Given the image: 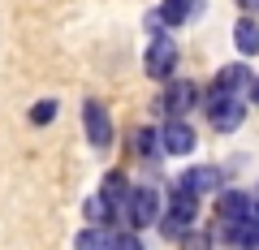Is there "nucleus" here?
<instances>
[{
    "label": "nucleus",
    "instance_id": "1",
    "mask_svg": "<svg viewBox=\"0 0 259 250\" xmlns=\"http://www.w3.org/2000/svg\"><path fill=\"white\" fill-rule=\"evenodd\" d=\"M160 216H164V194H160L156 185H134V190H130V203H125V224H130V233L156 229Z\"/></svg>",
    "mask_w": 259,
    "mask_h": 250
},
{
    "label": "nucleus",
    "instance_id": "2",
    "mask_svg": "<svg viewBox=\"0 0 259 250\" xmlns=\"http://www.w3.org/2000/svg\"><path fill=\"white\" fill-rule=\"evenodd\" d=\"M207 121L216 134H238L246 121V99H229V95H212L207 91Z\"/></svg>",
    "mask_w": 259,
    "mask_h": 250
},
{
    "label": "nucleus",
    "instance_id": "3",
    "mask_svg": "<svg viewBox=\"0 0 259 250\" xmlns=\"http://www.w3.org/2000/svg\"><path fill=\"white\" fill-rule=\"evenodd\" d=\"M199 104V86L190 82V78H182V82H168L164 91L156 95V108L164 112L168 121H186V112Z\"/></svg>",
    "mask_w": 259,
    "mask_h": 250
},
{
    "label": "nucleus",
    "instance_id": "4",
    "mask_svg": "<svg viewBox=\"0 0 259 250\" xmlns=\"http://www.w3.org/2000/svg\"><path fill=\"white\" fill-rule=\"evenodd\" d=\"M143 69H147V78H156V82H168L177 69V43L168 35L160 39H147V56H143Z\"/></svg>",
    "mask_w": 259,
    "mask_h": 250
},
{
    "label": "nucleus",
    "instance_id": "5",
    "mask_svg": "<svg viewBox=\"0 0 259 250\" xmlns=\"http://www.w3.org/2000/svg\"><path fill=\"white\" fill-rule=\"evenodd\" d=\"M177 185H182V190H190L194 198H203V194H221V185H225V168H221V164H194V168H182Z\"/></svg>",
    "mask_w": 259,
    "mask_h": 250
},
{
    "label": "nucleus",
    "instance_id": "6",
    "mask_svg": "<svg viewBox=\"0 0 259 250\" xmlns=\"http://www.w3.org/2000/svg\"><path fill=\"white\" fill-rule=\"evenodd\" d=\"M216 241L225 246H238V250H259V220L255 216H242V220H221L212 229Z\"/></svg>",
    "mask_w": 259,
    "mask_h": 250
},
{
    "label": "nucleus",
    "instance_id": "7",
    "mask_svg": "<svg viewBox=\"0 0 259 250\" xmlns=\"http://www.w3.org/2000/svg\"><path fill=\"white\" fill-rule=\"evenodd\" d=\"M82 125H87V142H91L95 151L112 147L117 130H112V117L104 112V104H100V99H87V104H82Z\"/></svg>",
    "mask_w": 259,
    "mask_h": 250
},
{
    "label": "nucleus",
    "instance_id": "8",
    "mask_svg": "<svg viewBox=\"0 0 259 250\" xmlns=\"http://www.w3.org/2000/svg\"><path fill=\"white\" fill-rule=\"evenodd\" d=\"M250 82H255L250 65H246V61H233V65L216 69V78H212V95H229V99H246Z\"/></svg>",
    "mask_w": 259,
    "mask_h": 250
},
{
    "label": "nucleus",
    "instance_id": "9",
    "mask_svg": "<svg viewBox=\"0 0 259 250\" xmlns=\"http://www.w3.org/2000/svg\"><path fill=\"white\" fill-rule=\"evenodd\" d=\"M160 142H164V156H190L199 147V134H194L190 121H164L160 125Z\"/></svg>",
    "mask_w": 259,
    "mask_h": 250
},
{
    "label": "nucleus",
    "instance_id": "10",
    "mask_svg": "<svg viewBox=\"0 0 259 250\" xmlns=\"http://www.w3.org/2000/svg\"><path fill=\"white\" fill-rule=\"evenodd\" d=\"M212 216L216 224L221 220H242V216H255V198H250V190H221L212 203Z\"/></svg>",
    "mask_w": 259,
    "mask_h": 250
},
{
    "label": "nucleus",
    "instance_id": "11",
    "mask_svg": "<svg viewBox=\"0 0 259 250\" xmlns=\"http://www.w3.org/2000/svg\"><path fill=\"white\" fill-rule=\"evenodd\" d=\"M130 190H134L130 177L117 173V168L104 173V181H100V198H104V203H112V207H121V212H125V203H130Z\"/></svg>",
    "mask_w": 259,
    "mask_h": 250
},
{
    "label": "nucleus",
    "instance_id": "12",
    "mask_svg": "<svg viewBox=\"0 0 259 250\" xmlns=\"http://www.w3.org/2000/svg\"><path fill=\"white\" fill-rule=\"evenodd\" d=\"M164 212L177 216V220H186V224H194V216H199V198H194L190 190H182V185H173V190L164 194Z\"/></svg>",
    "mask_w": 259,
    "mask_h": 250
},
{
    "label": "nucleus",
    "instance_id": "13",
    "mask_svg": "<svg viewBox=\"0 0 259 250\" xmlns=\"http://www.w3.org/2000/svg\"><path fill=\"white\" fill-rule=\"evenodd\" d=\"M233 47H238V56H259V22L255 18L233 22Z\"/></svg>",
    "mask_w": 259,
    "mask_h": 250
},
{
    "label": "nucleus",
    "instance_id": "14",
    "mask_svg": "<svg viewBox=\"0 0 259 250\" xmlns=\"http://www.w3.org/2000/svg\"><path fill=\"white\" fill-rule=\"evenodd\" d=\"M194 9H199L194 0H160V18H164V26H182V22H190Z\"/></svg>",
    "mask_w": 259,
    "mask_h": 250
},
{
    "label": "nucleus",
    "instance_id": "15",
    "mask_svg": "<svg viewBox=\"0 0 259 250\" xmlns=\"http://www.w3.org/2000/svg\"><path fill=\"white\" fill-rule=\"evenodd\" d=\"M134 151H139L143 160L160 156V151H164V142H160V125H143V130L134 134Z\"/></svg>",
    "mask_w": 259,
    "mask_h": 250
},
{
    "label": "nucleus",
    "instance_id": "16",
    "mask_svg": "<svg viewBox=\"0 0 259 250\" xmlns=\"http://www.w3.org/2000/svg\"><path fill=\"white\" fill-rule=\"evenodd\" d=\"M74 250H108V229H100V224L78 229L74 233Z\"/></svg>",
    "mask_w": 259,
    "mask_h": 250
},
{
    "label": "nucleus",
    "instance_id": "17",
    "mask_svg": "<svg viewBox=\"0 0 259 250\" xmlns=\"http://www.w3.org/2000/svg\"><path fill=\"white\" fill-rule=\"evenodd\" d=\"M56 112H61V104H56V99H39V104H30L26 121L44 130V125H52V121H56Z\"/></svg>",
    "mask_w": 259,
    "mask_h": 250
},
{
    "label": "nucleus",
    "instance_id": "18",
    "mask_svg": "<svg viewBox=\"0 0 259 250\" xmlns=\"http://www.w3.org/2000/svg\"><path fill=\"white\" fill-rule=\"evenodd\" d=\"M177 246L182 250H216V237H212V229H190Z\"/></svg>",
    "mask_w": 259,
    "mask_h": 250
},
{
    "label": "nucleus",
    "instance_id": "19",
    "mask_svg": "<svg viewBox=\"0 0 259 250\" xmlns=\"http://www.w3.org/2000/svg\"><path fill=\"white\" fill-rule=\"evenodd\" d=\"M108 250H143V237H139V233H130V229L108 233Z\"/></svg>",
    "mask_w": 259,
    "mask_h": 250
},
{
    "label": "nucleus",
    "instance_id": "20",
    "mask_svg": "<svg viewBox=\"0 0 259 250\" xmlns=\"http://www.w3.org/2000/svg\"><path fill=\"white\" fill-rule=\"evenodd\" d=\"M143 30H147L151 39H160V35H164V30H168V26H164V18H160V9H151L147 18H143Z\"/></svg>",
    "mask_w": 259,
    "mask_h": 250
},
{
    "label": "nucleus",
    "instance_id": "21",
    "mask_svg": "<svg viewBox=\"0 0 259 250\" xmlns=\"http://www.w3.org/2000/svg\"><path fill=\"white\" fill-rule=\"evenodd\" d=\"M238 5H242V18H255L259 13V0H238Z\"/></svg>",
    "mask_w": 259,
    "mask_h": 250
},
{
    "label": "nucleus",
    "instance_id": "22",
    "mask_svg": "<svg viewBox=\"0 0 259 250\" xmlns=\"http://www.w3.org/2000/svg\"><path fill=\"white\" fill-rule=\"evenodd\" d=\"M246 104H255V108H259V78L250 82V91H246Z\"/></svg>",
    "mask_w": 259,
    "mask_h": 250
},
{
    "label": "nucleus",
    "instance_id": "23",
    "mask_svg": "<svg viewBox=\"0 0 259 250\" xmlns=\"http://www.w3.org/2000/svg\"><path fill=\"white\" fill-rule=\"evenodd\" d=\"M255 220H259V198H255Z\"/></svg>",
    "mask_w": 259,
    "mask_h": 250
},
{
    "label": "nucleus",
    "instance_id": "24",
    "mask_svg": "<svg viewBox=\"0 0 259 250\" xmlns=\"http://www.w3.org/2000/svg\"><path fill=\"white\" fill-rule=\"evenodd\" d=\"M194 5H203V0H194Z\"/></svg>",
    "mask_w": 259,
    "mask_h": 250
}]
</instances>
